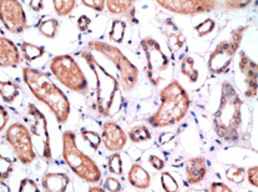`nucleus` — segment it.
I'll list each match as a JSON object with an SVG mask.
<instances>
[{
	"label": "nucleus",
	"mask_w": 258,
	"mask_h": 192,
	"mask_svg": "<svg viewBox=\"0 0 258 192\" xmlns=\"http://www.w3.org/2000/svg\"><path fill=\"white\" fill-rule=\"evenodd\" d=\"M23 80L38 101L46 105L59 123L69 120L71 105L64 91L41 70L34 68H23Z\"/></svg>",
	"instance_id": "obj_1"
},
{
	"label": "nucleus",
	"mask_w": 258,
	"mask_h": 192,
	"mask_svg": "<svg viewBox=\"0 0 258 192\" xmlns=\"http://www.w3.org/2000/svg\"><path fill=\"white\" fill-rule=\"evenodd\" d=\"M241 97L230 81H223L217 110L213 115V130L223 143L233 144L241 136L242 131Z\"/></svg>",
	"instance_id": "obj_2"
},
{
	"label": "nucleus",
	"mask_w": 258,
	"mask_h": 192,
	"mask_svg": "<svg viewBox=\"0 0 258 192\" xmlns=\"http://www.w3.org/2000/svg\"><path fill=\"white\" fill-rule=\"evenodd\" d=\"M159 109L147 119L152 127H167L180 122L188 112L191 100L178 81L173 80L160 91Z\"/></svg>",
	"instance_id": "obj_3"
},
{
	"label": "nucleus",
	"mask_w": 258,
	"mask_h": 192,
	"mask_svg": "<svg viewBox=\"0 0 258 192\" xmlns=\"http://www.w3.org/2000/svg\"><path fill=\"white\" fill-rule=\"evenodd\" d=\"M81 57L86 61L88 67L94 73L96 80V107L97 112L101 116H110L111 107L114 105L115 97L120 93V83L114 75H111L96 59L90 50H81L79 52Z\"/></svg>",
	"instance_id": "obj_4"
},
{
	"label": "nucleus",
	"mask_w": 258,
	"mask_h": 192,
	"mask_svg": "<svg viewBox=\"0 0 258 192\" xmlns=\"http://www.w3.org/2000/svg\"><path fill=\"white\" fill-rule=\"evenodd\" d=\"M62 157L69 168L79 178L89 183L101 181L102 173L96 162L84 154L76 143V134L71 130L62 133Z\"/></svg>",
	"instance_id": "obj_5"
},
{
	"label": "nucleus",
	"mask_w": 258,
	"mask_h": 192,
	"mask_svg": "<svg viewBox=\"0 0 258 192\" xmlns=\"http://www.w3.org/2000/svg\"><path fill=\"white\" fill-rule=\"evenodd\" d=\"M50 72L69 90L83 95L88 94V79L71 55H56L52 57L50 60Z\"/></svg>",
	"instance_id": "obj_6"
},
{
	"label": "nucleus",
	"mask_w": 258,
	"mask_h": 192,
	"mask_svg": "<svg viewBox=\"0 0 258 192\" xmlns=\"http://www.w3.org/2000/svg\"><path fill=\"white\" fill-rule=\"evenodd\" d=\"M88 46L90 51L100 52L102 56H105L114 64V67L116 68L118 74H120V80L121 84H122L123 90L131 91L135 88L139 81L140 72L123 55V52L120 49L107 43H104V41H90Z\"/></svg>",
	"instance_id": "obj_7"
},
{
	"label": "nucleus",
	"mask_w": 258,
	"mask_h": 192,
	"mask_svg": "<svg viewBox=\"0 0 258 192\" xmlns=\"http://www.w3.org/2000/svg\"><path fill=\"white\" fill-rule=\"evenodd\" d=\"M248 30V25L238 26L231 33L230 40H223L216 46L215 50L210 54L207 67L209 70L216 75H222L230 70L236 52L238 51L242 43L244 33Z\"/></svg>",
	"instance_id": "obj_8"
},
{
	"label": "nucleus",
	"mask_w": 258,
	"mask_h": 192,
	"mask_svg": "<svg viewBox=\"0 0 258 192\" xmlns=\"http://www.w3.org/2000/svg\"><path fill=\"white\" fill-rule=\"evenodd\" d=\"M5 140L23 165H30L36 159V151L30 130L24 123H12L5 131Z\"/></svg>",
	"instance_id": "obj_9"
},
{
	"label": "nucleus",
	"mask_w": 258,
	"mask_h": 192,
	"mask_svg": "<svg viewBox=\"0 0 258 192\" xmlns=\"http://www.w3.org/2000/svg\"><path fill=\"white\" fill-rule=\"evenodd\" d=\"M146 57V76L152 86H159L162 81L161 74L170 67V60L167 55L162 51L159 41L154 38L146 36L140 43Z\"/></svg>",
	"instance_id": "obj_10"
},
{
	"label": "nucleus",
	"mask_w": 258,
	"mask_h": 192,
	"mask_svg": "<svg viewBox=\"0 0 258 192\" xmlns=\"http://www.w3.org/2000/svg\"><path fill=\"white\" fill-rule=\"evenodd\" d=\"M28 115L31 119L30 134L31 138L35 139L36 150L43 159L50 161L52 159L51 143H50V134L47 130V120L45 115L33 102L28 104Z\"/></svg>",
	"instance_id": "obj_11"
},
{
	"label": "nucleus",
	"mask_w": 258,
	"mask_h": 192,
	"mask_svg": "<svg viewBox=\"0 0 258 192\" xmlns=\"http://www.w3.org/2000/svg\"><path fill=\"white\" fill-rule=\"evenodd\" d=\"M0 22L12 34H23L29 28L23 4L18 0H0Z\"/></svg>",
	"instance_id": "obj_12"
},
{
	"label": "nucleus",
	"mask_w": 258,
	"mask_h": 192,
	"mask_svg": "<svg viewBox=\"0 0 258 192\" xmlns=\"http://www.w3.org/2000/svg\"><path fill=\"white\" fill-rule=\"evenodd\" d=\"M156 3L168 12L180 15L205 14L217 7V2L213 0H159Z\"/></svg>",
	"instance_id": "obj_13"
},
{
	"label": "nucleus",
	"mask_w": 258,
	"mask_h": 192,
	"mask_svg": "<svg viewBox=\"0 0 258 192\" xmlns=\"http://www.w3.org/2000/svg\"><path fill=\"white\" fill-rule=\"evenodd\" d=\"M101 141L110 152H120L127 143V135L115 121H107L102 125Z\"/></svg>",
	"instance_id": "obj_14"
},
{
	"label": "nucleus",
	"mask_w": 258,
	"mask_h": 192,
	"mask_svg": "<svg viewBox=\"0 0 258 192\" xmlns=\"http://www.w3.org/2000/svg\"><path fill=\"white\" fill-rule=\"evenodd\" d=\"M239 70L244 76L246 81V96L249 99H254L257 95V64L246 54L244 51L239 52Z\"/></svg>",
	"instance_id": "obj_15"
},
{
	"label": "nucleus",
	"mask_w": 258,
	"mask_h": 192,
	"mask_svg": "<svg viewBox=\"0 0 258 192\" xmlns=\"http://www.w3.org/2000/svg\"><path fill=\"white\" fill-rule=\"evenodd\" d=\"M22 61V55L14 41L0 36V68H17Z\"/></svg>",
	"instance_id": "obj_16"
},
{
	"label": "nucleus",
	"mask_w": 258,
	"mask_h": 192,
	"mask_svg": "<svg viewBox=\"0 0 258 192\" xmlns=\"http://www.w3.org/2000/svg\"><path fill=\"white\" fill-rule=\"evenodd\" d=\"M70 185V177L65 172H46L41 177L44 192H67Z\"/></svg>",
	"instance_id": "obj_17"
},
{
	"label": "nucleus",
	"mask_w": 258,
	"mask_h": 192,
	"mask_svg": "<svg viewBox=\"0 0 258 192\" xmlns=\"http://www.w3.org/2000/svg\"><path fill=\"white\" fill-rule=\"evenodd\" d=\"M207 175V164L205 157L197 156L186 161V178L191 185H196L204 181Z\"/></svg>",
	"instance_id": "obj_18"
},
{
	"label": "nucleus",
	"mask_w": 258,
	"mask_h": 192,
	"mask_svg": "<svg viewBox=\"0 0 258 192\" xmlns=\"http://www.w3.org/2000/svg\"><path fill=\"white\" fill-rule=\"evenodd\" d=\"M106 8L110 14L121 15V17H125L131 24H138L135 2H128V0H107Z\"/></svg>",
	"instance_id": "obj_19"
},
{
	"label": "nucleus",
	"mask_w": 258,
	"mask_h": 192,
	"mask_svg": "<svg viewBox=\"0 0 258 192\" xmlns=\"http://www.w3.org/2000/svg\"><path fill=\"white\" fill-rule=\"evenodd\" d=\"M165 36L166 41H167V46L171 52L176 54V52L181 51L186 43V39L183 36L182 31L177 28L171 19H167L165 22Z\"/></svg>",
	"instance_id": "obj_20"
},
{
	"label": "nucleus",
	"mask_w": 258,
	"mask_h": 192,
	"mask_svg": "<svg viewBox=\"0 0 258 192\" xmlns=\"http://www.w3.org/2000/svg\"><path fill=\"white\" fill-rule=\"evenodd\" d=\"M127 180L134 187L146 190L151 185V176L140 164H134L127 173Z\"/></svg>",
	"instance_id": "obj_21"
},
{
	"label": "nucleus",
	"mask_w": 258,
	"mask_h": 192,
	"mask_svg": "<svg viewBox=\"0 0 258 192\" xmlns=\"http://www.w3.org/2000/svg\"><path fill=\"white\" fill-rule=\"evenodd\" d=\"M20 94V85L13 80H0V97L7 104H13Z\"/></svg>",
	"instance_id": "obj_22"
},
{
	"label": "nucleus",
	"mask_w": 258,
	"mask_h": 192,
	"mask_svg": "<svg viewBox=\"0 0 258 192\" xmlns=\"http://www.w3.org/2000/svg\"><path fill=\"white\" fill-rule=\"evenodd\" d=\"M20 50H22V59H24L28 62L34 61V60L39 59V57H41L45 54V48H44V46L26 43V41H23V43L20 44Z\"/></svg>",
	"instance_id": "obj_23"
},
{
	"label": "nucleus",
	"mask_w": 258,
	"mask_h": 192,
	"mask_svg": "<svg viewBox=\"0 0 258 192\" xmlns=\"http://www.w3.org/2000/svg\"><path fill=\"white\" fill-rule=\"evenodd\" d=\"M59 20L55 18H49V19L41 20L36 28H38L39 33L47 39H54L56 36L57 30H59Z\"/></svg>",
	"instance_id": "obj_24"
},
{
	"label": "nucleus",
	"mask_w": 258,
	"mask_h": 192,
	"mask_svg": "<svg viewBox=\"0 0 258 192\" xmlns=\"http://www.w3.org/2000/svg\"><path fill=\"white\" fill-rule=\"evenodd\" d=\"M125 31L126 23L121 19H115L109 31L110 40L116 44H121L123 41V38H125Z\"/></svg>",
	"instance_id": "obj_25"
},
{
	"label": "nucleus",
	"mask_w": 258,
	"mask_h": 192,
	"mask_svg": "<svg viewBox=\"0 0 258 192\" xmlns=\"http://www.w3.org/2000/svg\"><path fill=\"white\" fill-rule=\"evenodd\" d=\"M181 73H182L191 83H197V80H199V72L195 69L194 57L189 56V55L183 57L182 62H181Z\"/></svg>",
	"instance_id": "obj_26"
},
{
	"label": "nucleus",
	"mask_w": 258,
	"mask_h": 192,
	"mask_svg": "<svg viewBox=\"0 0 258 192\" xmlns=\"http://www.w3.org/2000/svg\"><path fill=\"white\" fill-rule=\"evenodd\" d=\"M128 138L135 144L144 143V141H149L151 139V133H150V130L145 125H138L130 129Z\"/></svg>",
	"instance_id": "obj_27"
},
{
	"label": "nucleus",
	"mask_w": 258,
	"mask_h": 192,
	"mask_svg": "<svg viewBox=\"0 0 258 192\" xmlns=\"http://www.w3.org/2000/svg\"><path fill=\"white\" fill-rule=\"evenodd\" d=\"M54 9L59 17H67L76 7L75 0H54Z\"/></svg>",
	"instance_id": "obj_28"
},
{
	"label": "nucleus",
	"mask_w": 258,
	"mask_h": 192,
	"mask_svg": "<svg viewBox=\"0 0 258 192\" xmlns=\"http://www.w3.org/2000/svg\"><path fill=\"white\" fill-rule=\"evenodd\" d=\"M107 168L111 173L116 176H122V159H121L120 152H112L107 159Z\"/></svg>",
	"instance_id": "obj_29"
},
{
	"label": "nucleus",
	"mask_w": 258,
	"mask_h": 192,
	"mask_svg": "<svg viewBox=\"0 0 258 192\" xmlns=\"http://www.w3.org/2000/svg\"><path fill=\"white\" fill-rule=\"evenodd\" d=\"M226 177L230 182L242 183L244 181V177H246V170L243 167L230 166L226 170Z\"/></svg>",
	"instance_id": "obj_30"
},
{
	"label": "nucleus",
	"mask_w": 258,
	"mask_h": 192,
	"mask_svg": "<svg viewBox=\"0 0 258 192\" xmlns=\"http://www.w3.org/2000/svg\"><path fill=\"white\" fill-rule=\"evenodd\" d=\"M80 134H81V138L90 145V147L94 150V151H97V150H99L100 145L102 144L101 136H100L99 133H96V131H91V130H83Z\"/></svg>",
	"instance_id": "obj_31"
},
{
	"label": "nucleus",
	"mask_w": 258,
	"mask_h": 192,
	"mask_svg": "<svg viewBox=\"0 0 258 192\" xmlns=\"http://www.w3.org/2000/svg\"><path fill=\"white\" fill-rule=\"evenodd\" d=\"M13 168H14V162L9 157H5L4 155L0 154V181L8 180L12 175Z\"/></svg>",
	"instance_id": "obj_32"
},
{
	"label": "nucleus",
	"mask_w": 258,
	"mask_h": 192,
	"mask_svg": "<svg viewBox=\"0 0 258 192\" xmlns=\"http://www.w3.org/2000/svg\"><path fill=\"white\" fill-rule=\"evenodd\" d=\"M161 186L165 192H178V188H180L175 177L166 171L161 173Z\"/></svg>",
	"instance_id": "obj_33"
},
{
	"label": "nucleus",
	"mask_w": 258,
	"mask_h": 192,
	"mask_svg": "<svg viewBox=\"0 0 258 192\" xmlns=\"http://www.w3.org/2000/svg\"><path fill=\"white\" fill-rule=\"evenodd\" d=\"M215 20L213 19H206L204 23H201V24L196 25L195 26V30H196V33L199 34V36H206L209 35V34H211L213 31V29H215Z\"/></svg>",
	"instance_id": "obj_34"
},
{
	"label": "nucleus",
	"mask_w": 258,
	"mask_h": 192,
	"mask_svg": "<svg viewBox=\"0 0 258 192\" xmlns=\"http://www.w3.org/2000/svg\"><path fill=\"white\" fill-rule=\"evenodd\" d=\"M18 192H41V191L35 181L31 180V178H29V177H26V178H23V180L20 181L19 190H18Z\"/></svg>",
	"instance_id": "obj_35"
},
{
	"label": "nucleus",
	"mask_w": 258,
	"mask_h": 192,
	"mask_svg": "<svg viewBox=\"0 0 258 192\" xmlns=\"http://www.w3.org/2000/svg\"><path fill=\"white\" fill-rule=\"evenodd\" d=\"M251 0H228V2H223V7L228 10H238L247 8L251 5Z\"/></svg>",
	"instance_id": "obj_36"
},
{
	"label": "nucleus",
	"mask_w": 258,
	"mask_h": 192,
	"mask_svg": "<svg viewBox=\"0 0 258 192\" xmlns=\"http://www.w3.org/2000/svg\"><path fill=\"white\" fill-rule=\"evenodd\" d=\"M104 187L105 190H107L109 192H120L122 186H121V182L117 178L109 176V177H106V180H105Z\"/></svg>",
	"instance_id": "obj_37"
},
{
	"label": "nucleus",
	"mask_w": 258,
	"mask_h": 192,
	"mask_svg": "<svg viewBox=\"0 0 258 192\" xmlns=\"http://www.w3.org/2000/svg\"><path fill=\"white\" fill-rule=\"evenodd\" d=\"M83 5H85L86 8H90V9H94L95 12H100L105 9L106 7V2L105 0H83Z\"/></svg>",
	"instance_id": "obj_38"
},
{
	"label": "nucleus",
	"mask_w": 258,
	"mask_h": 192,
	"mask_svg": "<svg viewBox=\"0 0 258 192\" xmlns=\"http://www.w3.org/2000/svg\"><path fill=\"white\" fill-rule=\"evenodd\" d=\"M247 180H248L249 185H252L253 187H257L258 186V167L252 166L249 167L248 170L246 171Z\"/></svg>",
	"instance_id": "obj_39"
},
{
	"label": "nucleus",
	"mask_w": 258,
	"mask_h": 192,
	"mask_svg": "<svg viewBox=\"0 0 258 192\" xmlns=\"http://www.w3.org/2000/svg\"><path fill=\"white\" fill-rule=\"evenodd\" d=\"M78 29L81 31V33H86V31L90 29L91 25V19L88 17V15H80L78 19Z\"/></svg>",
	"instance_id": "obj_40"
},
{
	"label": "nucleus",
	"mask_w": 258,
	"mask_h": 192,
	"mask_svg": "<svg viewBox=\"0 0 258 192\" xmlns=\"http://www.w3.org/2000/svg\"><path fill=\"white\" fill-rule=\"evenodd\" d=\"M149 164L157 171H162L165 168V161L162 159H160L159 156H156V155H150Z\"/></svg>",
	"instance_id": "obj_41"
},
{
	"label": "nucleus",
	"mask_w": 258,
	"mask_h": 192,
	"mask_svg": "<svg viewBox=\"0 0 258 192\" xmlns=\"http://www.w3.org/2000/svg\"><path fill=\"white\" fill-rule=\"evenodd\" d=\"M8 122H9V114H8L7 109L0 105V133L7 129Z\"/></svg>",
	"instance_id": "obj_42"
},
{
	"label": "nucleus",
	"mask_w": 258,
	"mask_h": 192,
	"mask_svg": "<svg viewBox=\"0 0 258 192\" xmlns=\"http://www.w3.org/2000/svg\"><path fill=\"white\" fill-rule=\"evenodd\" d=\"M210 192H233L230 186L223 182H212L210 186Z\"/></svg>",
	"instance_id": "obj_43"
},
{
	"label": "nucleus",
	"mask_w": 258,
	"mask_h": 192,
	"mask_svg": "<svg viewBox=\"0 0 258 192\" xmlns=\"http://www.w3.org/2000/svg\"><path fill=\"white\" fill-rule=\"evenodd\" d=\"M29 7H30V9L33 10V12L39 13L40 10H43L44 2L43 0H30V2H29Z\"/></svg>",
	"instance_id": "obj_44"
},
{
	"label": "nucleus",
	"mask_w": 258,
	"mask_h": 192,
	"mask_svg": "<svg viewBox=\"0 0 258 192\" xmlns=\"http://www.w3.org/2000/svg\"><path fill=\"white\" fill-rule=\"evenodd\" d=\"M88 192H105V190L102 187H100V186H93V187L89 188Z\"/></svg>",
	"instance_id": "obj_45"
},
{
	"label": "nucleus",
	"mask_w": 258,
	"mask_h": 192,
	"mask_svg": "<svg viewBox=\"0 0 258 192\" xmlns=\"http://www.w3.org/2000/svg\"><path fill=\"white\" fill-rule=\"evenodd\" d=\"M249 192H252V191H249Z\"/></svg>",
	"instance_id": "obj_46"
}]
</instances>
